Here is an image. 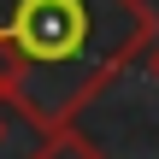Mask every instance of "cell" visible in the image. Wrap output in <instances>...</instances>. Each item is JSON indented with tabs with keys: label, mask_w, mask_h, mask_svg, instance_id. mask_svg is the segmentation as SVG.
Segmentation results:
<instances>
[{
	"label": "cell",
	"mask_w": 159,
	"mask_h": 159,
	"mask_svg": "<svg viewBox=\"0 0 159 159\" xmlns=\"http://www.w3.org/2000/svg\"><path fill=\"white\" fill-rule=\"evenodd\" d=\"M153 35L142 0H0V59L12 106L65 130Z\"/></svg>",
	"instance_id": "6da1fadb"
},
{
	"label": "cell",
	"mask_w": 159,
	"mask_h": 159,
	"mask_svg": "<svg viewBox=\"0 0 159 159\" xmlns=\"http://www.w3.org/2000/svg\"><path fill=\"white\" fill-rule=\"evenodd\" d=\"M30 159H100V153H94V148H89V142L65 124V130H53V142H47L41 153H30Z\"/></svg>",
	"instance_id": "7a4b0ae2"
},
{
	"label": "cell",
	"mask_w": 159,
	"mask_h": 159,
	"mask_svg": "<svg viewBox=\"0 0 159 159\" xmlns=\"http://www.w3.org/2000/svg\"><path fill=\"white\" fill-rule=\"evenodd\" d=\"M0 100H12V77H6V59H0Z\"/></svg>",
	"instance_id": "3957f363"
}]
</instances>
